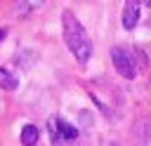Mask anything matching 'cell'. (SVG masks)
I'll use <instances>...</instances> for the list:
<instances>
[{"label":"cell","instance_id":"52a82bcc","mask_svg":"<svg viewBox=\"0 0 151 146\" xmlns=\"http://www.w3.org/2000/svg\"><path fill=\"white\" fill-rule=\"evenodd\" d=\"M144 141H146V146H151V122L144 125Z\"/></svg>","mask_w":151,"mask_h":146},{"label":"cell","instance_id":"ba28073f","mask_svg":"<svg viewBox=\"0 0 151 146\" xmlns=\"http://www.w3.org/2000/svg\"><path fill=\"white\" fill-rule=\"evenodd\" d=\"M5 35H7V28H0V40H5Z\"/></svg>","mask_w":151,"mask_h":146},{"label":"cell","instance_id":"8992f818","mask_svg":"<svg viewBox=\"0 0 151 146\" xmlns=\"http://www.w3.org/2000/svg\"><path fill=\"white\" fill-rule=\"evenodd\" d=\"M0 87H2V89H17V87H19L17 75H12L7 68H0Z\"/></svg>","mask_w":151,"mask_h":146},{"label":"cell","instance_id":"3957f363","mask_svg":"<svg viewBox=\"0 0 151 146\" xmlns=\"http://www.w3.org/2000/svg\"><path fill=\"white\" fill-rule=\"evenodd\" d=\"M111 59H113V66H116V71H118L123 78L132 80V78L137 75V64L132 61V54H130V49L113 47V49H111Z\"/></svg>","mask_w":151,"mask_h":146},{"label":"cell","instance_id":"6da1fadb","mask_svg":"<svg viewBox=\"0 0 151 146\" xmlns=\"http://www.w3.org/2000/svg\"><path fill=\"white\" fill-rule=\"evenodd\" d=\"M61 26H64V40H66L68 49L73 52V57H76L80 64H85V61L90 59V54H92V42H90V38H87L83 24L76 19L73 12L66 9V12L61 14Z\"/></svg>","mask_w":151,"mask_h":146},{"label":"cell","instance_id":"277c9868","mask_svg":"<svg viewBox=\"0 0 151 146\" xmlns=\"http://www.w3.org/2000/svg\"><path fill=\"white\" fill-rule=\"evenodd\" d=\"M137 21H139V2L127 0V2L123 5V26H125L127 31H132V28L137 26Z\"/></svg>","mask_w":151,"mask_h":146},{"label":"cell","instance_id":"5b68a950","mask_svg":"<svg viewBox=\"0 0 151 146\" xmlns=\"http://www.w3.org/2000/svg\"><path fill=\"white\" fill-rule=\"evenodd\" d=\"M38 137H40V132H38L35 125H24V130H21V144H24V146L38 144Z\"/></svg>","mask_w":151,"mask_h":146},{"label":"cell","instance_id":"7a4b0ae2","mask_svg":"<svg viewBox=\"0 0 151 146\" xmlns=\"http://www.w3.org/2000/svg\"><path fill=\"white\" fill-rule=\"evenodd\" d=\"M47 130H50V139H52V144L73 141V139L78 137V130H76L73 125H68V122H66L64 118H59V115H52V118H50Z\"/></svg>","mask_w":151,"mask_h":146}]
</instances>
